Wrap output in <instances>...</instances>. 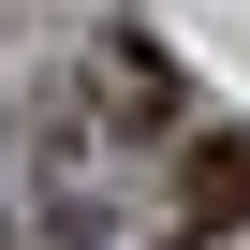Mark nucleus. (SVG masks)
Masks as SVG:
<instances>
[{
    "label": "nucleus",
    "instance_id": "1",
    "mask_svg": "<svg viewBox=\"0 0 250 250\" xmlns=\"http://www.w3.org/2000/svg\"><path fill=\"white\" fill-rule=\"evenodd\" d=\"M250 221V133H191L177 177H162V250H206Z\"/></svg>",
    "mask_w": 250,
    "mask_h": 250
},
{
    "label": "nucleus",
    "instance_id": "3",
    "mask_svg": "<svg viewBox=\"0 0 250 250\" xmlns=\"http://www.w3.org/2000/svg\"><path fill=\"white\" fill-rule=\"evenodd\" d=\"M15 250H103V221L59 191V206H15Z\"/></svg>",
    "mask_w": 250,
    "mask_h": 250
},
{
    "label": "nucleus",
    "instance_id": "2",
    "mask_svg": "<svg viewBox=\"0 0 250 250\" xmlns=\"http://www.w3.org/2000/svg\"><path fill=\"white\" fill-rule=\"evenodd\" d=\"M88 118H103V133H177V59L147 30H103L88 44Z\"/></svg>",
    "mask_w": 250,
    "mask_h": 250
}]
</instances>
